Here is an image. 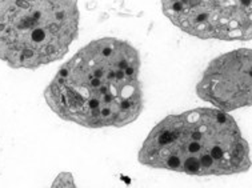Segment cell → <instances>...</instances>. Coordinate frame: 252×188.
Returning a JSON list of instances; mask_svg holds the SVG:
<instances>
[{"label":"cell","instance_id":"cell-1","mask_svg":"<svg viewBox=\"0 0 252 188\" xmlns=\"http://www.w3.org/2000/svg\"><path fill=\"white\" fill-rule=\"evenodd\" d=\"M136 48L116 37H101L65 62L44 90L54 114L86 128L124 127L144 106Z\"/></svg>","mask_w":252,"mask_h":188},{"label":"cell","instance_id":"cell-2","mask_svg":"<svg viewBox=\"0 0 252 188\" xmlns=\"http://www.w3.org/2000/svg\"><path fill=\"white\" fill-rule=\"evenodd\" d=\"M139 161L156 170L221 176L250 170L251 155L228 112L195 108L156 124L139 151Z\"/></svg>","mask_w":252,"mask_h":188},{"label":"cell","instance_id":"cell-3","mask_svg":"<svg viewBox=\"0 0 252 188\" xmlns=\"http://www.w3.org/2000/svg\"><path fill=\"white\" fill-rule=\"evenodd\" d=\"M78 0H0V60L36 69L62 59L79 33Z\"/></svg>","mask_w":252,"mask_h":188},{"label":"cell","instance_id":"cell-4","mask_svg":"<svg viewBox=\"0 0 252 188\" xmlns=\"http://www.w3.org/2000/svg\"><path fill=\"white\" fill-rule=\"evenodd\" d=\"M252 0H161L170 22L191 36L251 40Z\"/></svg>","mask_w":252,"mask_h":188},{"label":"cell","instance_id":"cell-5","mask_svg":"<svg viewBox=\"0 0 252 188\" xmlns=\"http://www.w3.org/2000/svg\"><path fill=\"white\" fill-rule=\"evenodd\" d=\"M252 52L250 48L231 51L208 64L196 84L197 96L224 112L250 107Z\"/></svg>","mask_w":252,"mask_h":188},{"label":"cell","instance_id":"cell-6","mask_svg":"<svg viewBox=\"0 0 252 188\" xmlns=\"http://www.w3.org/2000/svg\"><path fill=\"white\" fill-rule=\"evenodd\" d=\"M52 187H75L72 175L69 174V172H62V174H59V176L54 180Z\"/></svg>","mask_w":252,"mask_h":188}]
</instances>
